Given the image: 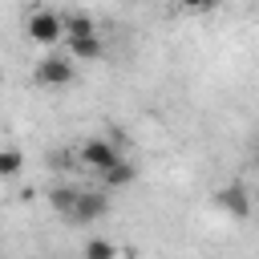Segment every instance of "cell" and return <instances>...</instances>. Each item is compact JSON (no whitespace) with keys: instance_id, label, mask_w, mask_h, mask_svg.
I'll return each instance as SVG.
<instances>
[{"instance_id":"3","label":"cell","mask_w":259,"mask_h":259,"mask_svg":"<svg viewBox=\"0 0 259 259\" xmlns=\"http://www.w3.org/2000/svg\"><path fill=\"white\" fill-rule=\"evenodd\" d=\"M77 158H81V166H89L93 174H105L109 166L121 162V150H117V142H109V138H89V142L77 150Z\"/></svg>"},{"instance_id":"9","label":"cell","mask_w":259,"mask_h":259,"mask_svg":"<svg viewBox=\"0 0 259 259\" xmlns=\"http://www.w3.org/2000/svg\"><path fill=\"white\" fill-rule=\"evenodd\" d=\"M89 32H97L89 12H65V40L69 36H89Z\"/></svg>"},{"instance_id":"13","label":"cell","mask_w":259,"mask_h":259,"mask_svg":"<svg viewBox=\"0 0 259 259\" xmlns=\"http://www.w3.org/2000/svg\"><path fill=\"white\" fill-rule=\"evenodd\" d=\"M255 158H259V142H255Z\"/></svg>"},{"instance_id":"6","label":"cell","mask_w":259,"mask_h":259,"mask_svg":"<svg viewBox=\"0 0 259 259\" xmlns=\"http://www.w3.org/2000/svg\"><path fill=\"white\" fill-rule=\"evenodd\" d=\"M65 53H69L73 61H101V57H105V45H101L97 32H89V36H69V40H65Z\"/></svg>"},{"instance_id":"5","label":"cell","mask_w":259,"mask_h":259,"mask_svg":"<svg viewBox=\"0 0 259 259\" xmlns=\"http://www.w3.org/2000/svg\"><path fill=\"white\" fill-rule=\"evenodd\" d=\"M214 202L231 214V219H247L251 214V198H247V190L239 186V182H231V186H223L219 194H214Z\"/></svg>"},{"instance_id":"11","label":"cell","mask_w":259,"mask_h":259,"mask_svg":"<svg viewBox=\"0 0 259 259\" xmlns=\"http://www.w3.org/2000/svg\"><path fill=\"white\" fill-rule=\"evenodd\" d=\"M81 255H85V259H113L117 247H113L109 239H89V243L81 247Z\"/></svg>"},{"instance_id":"1","label":"cell","mask_w":259,"mask_h":259,"mask_svg":"<svg viewBox=\"0 0 259 259\" xmlns=\"http://www.w3.org/2000/svg\"><path fill=\"white\" fill-rule=\"evenodd\" d=\"M73 73H77V61H73L69 53H49V57H40L36 69H32L36 85H45V89H65V85L73 81Z\"/></svg>"},{"instance_id":"12","label":"cell","mask_w":259,"mask_h":259,"mask_svg":"<svg viewBox=\"0 0 259 259\" xmlns=\"http://www.w3.org/2000/svg\"><path fill=\"white\" fill-rule=\"evenodd\" d=\"M178 4H182L186 12H210V8L219 4V0H178Z\"/></svg>"},{"instance_id":"2","label":"cell","mask_w":259,"mask_h":259,"mask_svg":"<svg viewBox=\"0 0 259 259\" xmlns=\"http://www.w3.org/2000/svg\"><path fill=\"white\" fill-rule=\"evenodd\" d=\"M24 28H28V40L32 45H45V49H53L57 40H65V16L61 12H49V8L32 12Z\"/></svg>"},{"instance_id":"10","label":"cell","mask_w":259,"mask_h":259,"mask_svg":"<svg viewBox=\"0 0 259 259\" xmlns=\"http://www.w3.org/2000/svg\"><path fill=\"white\" fill-rule=\"evenodd\" d=\"M20 166H24V154H20L16 146H4V150H0V178H16Z\"/></svg>"},{"instance_id":"8","label":"cell","mask_w":259,"mask_h":259,"mask_svg":"<svg viewBox=\"0 0 259 259\" xmlns=\"http://www.w3.org/2000/svg\"><path fill=\"white\" fill-rule=\"evenodd\" d=\"M97 178H101V186H105V190H117V186H130V182L138 178V170H134V162H125V158H121L117 166H109V170H105V174H97Z\"/></svg>"},{"instance_id":"4","label":"cell","mask_w":259,"mask_h":259,"mask_svg":"<svg viewBox=\"0 0 259 259\" xmlns=\"http://www.w3.org/2000/svg\"><path fill=\"white\" fill-rule=\"evenodd\" d=\"M105 210H109L105 186H101V190H81L77 210H73V223H97V219H105Z\"/></svg>"},{"instance_id":"7","label":"cell","mask_w":259,"mask_h":259,"mask_svg":"<svg viewBox=\"0 0 259 259\" xmlns=\"http://www.w3.org/2000/svg\"><path fill=\"white\" fill-rule=\"evenodd\" d=\"M77 198H81V186H53V190H49V206H53L57 214H65L69 223H73Z\"/></svg>"}]
</instances>
